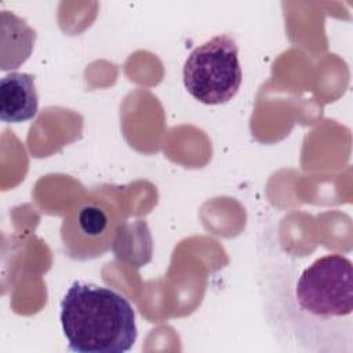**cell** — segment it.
Segmentation results:
<instances>
[{
	"label": "cell",
	"instance_id": "6da1fadb",
	"mask_svg": "<svg viewBox=\"0 0 353 353\" xmlns=\"http://www.w3.org/2000/svg\"><path fill=\"white\" fill-rule=\"evenodd\" d=\"M287 294L279 316L283 331L292 332L309 352H342L339 342L352 349L353 268L342 254L316 258L298 273L288 276Z\"/></svg>",
	"mask_w": 353,
	"mask_h": 353
},
{
	"label": "cell",
	"instance_id": "7a4b0ae2",
	"mask_svg": "<svg viewBox=\"0 0 353 353\" xmlns=\"http://www.w3.org/2000/svg\"><path fill=\"white\" fill-rule=\"evenodd\" d=\"M59 320L68 350L76 353H125L138 335L128 299L91 283L74 281L68 288Z\"/></svg>",
	"mask_w": 353,
	"mask_h": 353
},
{
	"label": "cell",
	"instance_id": "3957f363",
	"mask_svg": "<svg viewBox=\"0 0 353 353\" xmlns=\"http://www.w3.org/2000/svg\"><path fill=\"white\" fill-rule=\"evenodd\" d=\"M183 85L199 102L221 105L239 91L243 72L239 47L230 34H218L197 46L183 65Z\"/></svg>",
	"mask_w": 353,
	"mask_h": 353
},
{
	"label": "cell",
	"instance_id": "277c9868",
	"mask_svg": "<svg viewBox=\"0 0 353 353\" xmlns=\"http://www.w3.org/2000/svg\"><path fill=\"white\" fill-rule=\"evenodd\" d=\"M114 222L110 211L98 203H88L66 218L62 226V240L69 255L87 259L101 255L110 243Z\"/></svg>",
	"mask_w": 353,
	"mask_h": 353
},
{
	"label": "cell",
	"instance_id": "5b68a950",
	"mask_svg": "<svg viewBox=\"0 0 353 353\" xmlns=\"http://www.w3.org/2000/svg\"><path fill=\"white\" fill-rule=\"evenodd\" d=\"M39 110L34 77L29 73L11 72L0 80V119L4 123L32 120Z\"/></svg>",
	"mask_w": 353,
	"mask_h": 353
}]
</instances>
